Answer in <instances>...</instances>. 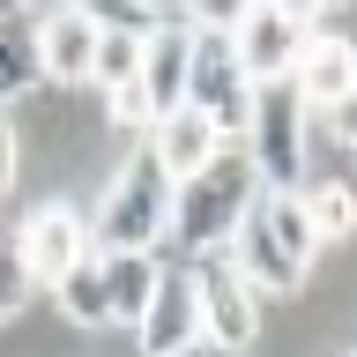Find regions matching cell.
Masks as SVG:
<instances>
[{
	"instance_id": "6da1fadb",
	"label": "cell",
	"mask_w": 357,
	"mask_h": 357,
	"mask_svg": "<svg viewBox=\"0 0 357 357\" xmlns=\"http://www.w3.org/2000/svg\"><path fill=\"white\" fill-rule=\"evenodd\" d=\"M261 208V172H253V156H216L201 178H186L172 194V231H164V245H172L178 261H216L223 245L238 238V223Z\"/></svg>"
},
{
	"instance_id": "7a4b0ae2",
	"label": "cell",
	"mask_w": 357,
	"mask_h": 357,
	"mask_svg": "<svg viewBox=\"0 0 357 357\" xmlns=\"http://www.w3.org/2000/svg\"><path fill=\"white\" fill-rule=\"evenodd\" d=\"M172 194H178V186L164 178L156 149L142 142V149L119 164V178L105 186V201H97L89 245H97V253H156L164 231H172Z\"/></svg>"
},
{
	"instance_id": "3957f363",
	"label": "cell",
	"mask_w": 357,
	"mask_h": 357,
	"mask_svg": "<svg viewBox=\"0 0 357 357\" xmlns=\"http://www.w3.org/2000/svg\"><path fill=\"white\" fill-rule=\"evenodd\" d=\"M253 172H261V194H298L305 178V105L290 82H261L253 89Z\"/></svg>"
},
{
	"instance_id": "277c9868",
	"label": "cell",
	"mask_w": 357,
	"mask_h": 357,
	"mask_svg": "<svg viewBox=\"0 0 357 357\" xmlns=\"http://www.w3.org/2000/svg\"><path fill=\"white\" fill-rule=\"evenodd\" d=\"M312 45V15L305 8H238V30H231V52H238L245 82H290L298 60Z\"/></svg>"
},
{
	"instance_id": "5b68a950",
	"label": "cell",
	"mask_w": 357,
	"mask_h": 357,
	"mask_svg": "<svg viewBox=\"0 0 357 357\" xmlns=\"http://www.w3.org/2000/svg\"><path fill=\"white\" fill-rule=\"evenodd\" d=\"M186 105L208 119L216 134H238L253 119V82H245L238 52L223 30H194V75H186Z\"/></svg>"
},
{
	"instance_id": "8992f818",
	"label": "cell",
	"mask_w": 357,
	"mask_h": 357,
	"mask_svg": "<svg viewBox=\"0 0 357 357\" xmlns=\"http://www.w3.org/2000/svg\"><path fill=\"white\" fill-rule=\"evenodd\" d=\"M15 253H22V268H30V283H60L67 268H82L97 245H89V223L67 208V201H45V208H30L22 216V231H15Z\"/></svg>"
},
{
	"instance_id": "52a82bcc",
	"label": "cell",
	"mask_w": 357,
	"mask_h": 357,
	"mask_svg": "<svg viewBox=\"0 0 357 357\" xmlns=\"http://www.w3.org/2000/svg\"><path fill=\"white\" fill-rule=\"evenodd\" d=\"M194 283H201V335H208L223 357H231V350H245V342L261 335V305H253V283H245V275L223 261V253L194 268Z\"/></svg>"
},
{
	"instance_id": "ba28073f",
	"label": "cell",
	"mask_w": 357,
	"mask_h": 357,
	"mask_svg": "<svg viewBox=\"0 0 357 357\" xmlns=\"http://www.w3.org/2000/svg\"><path fill=\"white\" fill-rule=\"evenodd\" d=\"M186 75H194V15H164L142 38V97L156 119L186 112Z\"/></svg>"
},
{
	"instance_id": "9c48e42d",
	"label": "cell",
	"mask_w": 357,
	"mask_h": 357,
	"mask_svg": "<svg viewBox=\"0 0 357 357\" xmlns=\"http://www.w3.org/2000/svg\"><path fill=\"white\" fill-rule=\"evenodd\" d=\"M134 335H142V357H178L201 342V283L194 268H164V283H156L149 312L134 320Z\"/></svg>"
},
{
	"instance_id": "30bf717a",
	"label": "cell",
	"mask_w": 357,
	"mask_h": 357,
	"mask_svg": "<svg viewBox=\"0 0 357 357\" xmlns=\"http://www.w3.org/2000/svg\"><path fill=\"white\" fill-rule=\"evenodd\" d=\"M223 261H231L245 283H253V298H261V290H298V283H305V261H290V245L268 231L261 208L238 223V238L223 245Z\"/></svg>"
},
{
	"instance_id": "8fae6325",
	"label": "cell",
	"mask_w": 357,
	"mask_h": 357,
	"mask_svg": "<svg viewBox=\"0 0 357 357\" xmlns=\"http://www.w3.org/2000/svg\"><path fill=\"white\" fill-rule=\"evenodd\" d=\"M38 60H45V82H89V67H97V15L89 8L38 15Z\"/></svg>"
},
{
	"instance_id": "7c38bea8",
	"label": "cell",
	"mask_w": 357,
	"mask_h": 357,
	"mask_svg": "<svg viewBox=\"0 0 357 357\" xmlns=\"http://www.w3.org/2000/svg\"><path fill=\"white\" fill-rule=\"evenodd\" d=\"M149 149H156V164H164V178H172V186H186V178H201V172L223 156V134L208 127L194 105H186V112H172V119H156Z\"/></svg>"
},
{
	"instance_id": "4fadbf2b",
	"label": "cell",
	"mask_w": 357,
	"mask_h": 357,
	"mask_svg": "<svg viewBox=\"0 0 357 357\" xmlns=\"http://www.w3.org/2000/svg\"><path fill=\"white\" fill-rule=\"evenodd\" d=\"M290 89H298L305 112H335L357 89V52L342 38H320V30H312V45H305V60H298V75H290Z\"/></svg>"
},
{
	"instance_id": "5bb4252c",
	"label": "cell",
	"mask_w": 357,
	"mask_h": 357,
	"mask_svg": "<svg viewBox=\"0 0 357 357\" xmlns=\"http://www.w3.org/2000/svg\"><path fill=\"white\" fill-rule=\"evenodd\" d=\"M97 268H105L112 320H142L149 298H156V283H164V261H156V253H97Z\"/></svg>"
},
{
	"instance_id": "9a60e30c",
	"label": "cell",
	"mask_w": 357,
	"mask_h": 357,
	"mask_svg": "<svg viewBox=\"0 0 357 357\" xmlns=\"http://www.w3.org/2000/svg\"><path fill=\"white\" fill-rule=\"evenodd\" d=\"M45 82V60H38V15H0V112L30 97Z\"/></svg>"
},
{
	"instance_id": "2e32d148",
	"label": "cell",
	"mask_w": 357,
	"mask_h": 357,
	"mask_svg": "<svg viewBox=\"0 0 357 357\" xmlns=\"http://www.w3.org/2000/svg\"><path fill=\"white\" fill-rule=\"evenodd\" d=\"M89 82H105V97L142 82V30H134V22L97 15V67H89Z\"/></svg>"
},
{
	"instance_id": "e0dca14e",
	"label": "cell",
	"mask_w": 357,
	"mask_h": 357,
	"mask_svg": "<svg viewBox=\"0 0 357 357\" xmlns=\"http://www.w3.org/2000/svg\"><path fill=\"white\" fill-rule=\"evenodd\" d=\"M52 290H60V312H67V320H82V328H105V320H112V305H105V268H97V253H89L82 268H67Z\"/></svg>"
},
{
	"instance_id": "ac0fdd59",
	"label": "cell",
	"mask_w": 357,
	"mask_h": 357,
	"mask_svg": "<svg viewBox=\"0 0 357 357\" xmlns=\"http://www.w3.org/2000/svg\"><path fill=\"white\" fill-rule=\"evenodd\" d=\"M298 201H305V223H312L320 245H335V238L357 231V194L350 186H298Z\"/></svg>"
},
{
	"instance_id": "d6986e66",
	"label": "cell",
	"mask_w": 357,
	"mask_h": 357,
	"mask_svg": "<svg viewBox=\"0 0 357 357\" xmlns=\"http://www.w3.org/2000/svg\"><path fill=\"white\" fill-rule=\"evenodd\" d=\"M261 216H268V231L290 245V261H305V268H312L320 238H312V223H305V201H298V194H261Z\"/></svg>"
},
{
	"instance_id": "ffe728a7",
	"label": "cell",
	"mask_w": 357,
	"mask_h": 357,
	"mask_svg": "<svg viewBox=\"0 0 357 357\" xmlns=\"http://www.w3.org/2000/svg\"><path fill=\"white\" fill-rule=\"evenodd\" d=\"M30 268H22V253H15V238H0V320H8V312L22 305V298H30Z\"/></svg>"
},
{
	"instance_id": "44dd1931",
	"label": "cell",
	"mask_w": 357,
	"mask_h": 357,
	"mask_svg": "<svg viewBox=\"0 0 357 357\" xmlns=\"http://www.w3.org/2000/svg\"><path fill=\"white\" fill-rule=\"evenodd\" d=\"M112 127H127V134H142V142H149V134H156V112H149V97H142V82H127V89H112Z\"/></svg>"
},
{
	"instance_id": "7402d4cb",
	"label": "cell",
	"mask_w": 357,
	"mask_h": 357,
	"mask_svg": "<svg viewBox=\"0 0 357 357\" xmlns=\"http://www.w3.org/2000/svg\"><path fill=\"white\" fill-rule=\"evenodd\" d=\"M328 119H335V134H342V142H350V149H357V89H350V97H342V105L328 112Z\"/></svg>"
},
{
	"instance_id": "603a6c76",
	"label": "cell",
	"mask_w": 357,
	"mask_h": 357,
	"mask_svg": "<svg viewBox=\"0 0 357 357\" xmlns=\"http://www.w3.org/2000/svg\"><path fill=\"white\" fill-rule=\"evenodd\" d=\"M8 186H15V127L0 119V194H8Z\"/></svg>"
},
{
	"instance_id": "cb8c5ba5",
	"label": "cell",
	"mask_w": 357,
	"mask_h": 357,
	"mask_svg": "<svg viewBox=\"0 0 357 357\" xmlns=\"http://www.w3.org/2000/svg\"><path fill=\"white\" fill-rule=\"evenodd\" d=\"M178 357H223V350H216V342H208V335H201L194 350H178Z\"/></svg>"
}]
</instances>
